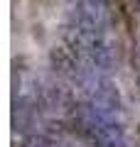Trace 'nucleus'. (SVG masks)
I'll return each instance as SVG.
<instances>
[{
	"label": "nucleus",
	"instance_id": "obj_1",
	"mask_svg": "<svg viewBox=\"0 0 140 147\" xmlns=\"http://www.w3.org/2000/svg\"><path fill=\"white\" fill-rule=\"evenodd\" d=\"M25 147H52V142L47 140V137H42V135H32Z\"/></svg>",
	"mask_w": 140,
	"mask_h": 147
}]
</instances>
